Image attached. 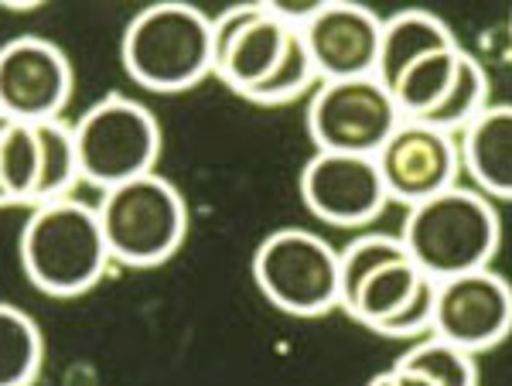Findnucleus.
<instances>
[{"label":"nucleus","mask_w":512,"mask_h":386,"mask_svg":"<svg viewBox=\"0 0 512 386\" xmlns=\"http://www.w3.org/2000/svg\"><path fill=\"white\" fill-rule=\"evenodd\" d=\"M396 240L414 267L431 281L485 270L502 243V223L492 199L454 185L434 199L410 205Z\"/></svg>","instance_id":"f257e3e1"},{"label":"nucleus","mask_w":512,"mask_h":386,"mask_svg":"<svg viewBox=\"0 0 512 386\" xmlns=\"http://www.w3.org/2000/svg\"><path fill=\"white\" fill-rule=\"evenodd\" d=\"M18 250L24 277L48 298H79L103 281L106 267L113 264L96 205L72 195L31 209Z\"/></svg>","instance_id":"f03ea898"},{"label":"nucleus","mask_w":512,"mask_h":386,"mask_svg":"<svg viewBox=\"0 0 512 386\" xmlns=\"http://www.w3.org/2000/svg\"><path fill=\"white\" fill-rule=\"evenodd\" d=\"M123 69L151 93H185L212 76V18L168 0L151 4L123 31Z\"/></svg>","instance_id":"7ed1b4c3"},{"label":"nucleus","mask_w":512,"mask_h":386,"mask_svg":"<svg viewBox=\"0 0 512 386\" xmlns=\"http://www.w3.org/2000/svg\"><path fill=\"white\" fill-rule=\"evenodd\" d=\"M96 216L110 260L137 270L171 260L188 233L185 199L158 171L106 188Z\"/></svg>","instance_id":"20e7f679"},{"label":"nucleus","mask_w":512,"mask_h":386,"mask_svg":"<svg viewBox=\"0 0 512 386\" xmlns=\"http://www.w3.org/2000/svg\"><path fill=\"white\" fill-rule=\"evenodd\" d=\"M79 158V182L99 188H117L144 178L158 168L161 127L144 103L127 96H106L89 106L72 127Z\"/></svg>","instance_id":"39448f33"},{"label":"nucleus","mask_w":512,"mask_h":386,"mask_svg":"<svg viewBox=\"0 0 512 386\" xmlns=\"http://www.w3.org/2000/svg\"><path fill=\"white\" fill-rule=\"evenodd\" d=\"M253 277L277 311L318 318L338 308V250L311 229H277L256 246Z\"/></svg>","instance_id":"423d86ee"},{"label":"nucleus","mask_w":512,"mask_h":386,"mask_svg":"<svg viewBox=\"0 0 512 386\" xmlns=\"http://www.w3.org/2000/svg\"><path fill=\"white\" fill-rule=\"evenodd\" d=\"M424 281L396 236H359L338 253V308L369 332L400 315Z\"/></svg>","instance_id":"0eeeda50"},{"label":"nucleus","mask_w":512,"mask_h":386,"mask_svg":"<svg viewBox=\"0 0 512 386\" xmlns=\"http://www.w3.org/2000/svg\"><path fill=\"white\" fill-rule=\"evenodd\" d=\"M390 89L376 76L321 82L308 103V134L318 151L332 154H373L400 127Z\"/></svg>","instance_id":"6e6552de"},{"label":"nucleus","mask_w":512,"mask_h":386,"mask_svg":"<svg viewBox=\"0 0 512 386\" xmlns=\"http://www.w3.org/2000/svg\"><path fill=\"white\" fill-rule=\"evenodd\" d=\"M512 328V291L495 270L448 277L434 287V328L441 342L465 349L468 356L499 346Z\"/></svg>","instance_id":"1a4fd4ad"},{"label":"nucleus","mask_w":512,"mask_h":386,"mask_svg":"<svg viewBox=\"0 0 512 386\" xmlns=\"http://www.w3.org/2000/svg\"><path fill=\"white\" fill-rule=\"evenodd\" d=\"M373 161L383 178L386 199L407 205V209L448 192L458 185L461 175L454 134H444V130L417 120H400V127L373 154Z\"/></svg>","instance_id":"9d476101"},{"label":"nucleus","mask_w":512,"mask_h":386,"mask_svg":"<svg viewBox=\"0 0 512 386\" xmlns=\"http://www.w3.org/2000/svg\"><path fill=\"white\" fill-rule=\"evenodd\" d=\"M72 100V65L45 38H14L0 45V113L18 123L62 120Z\"/></svg>","instance_id":"9b49d317"},{"label":"nucleus","mask_w":512,"mask_h":386,"mask_svg":"<svg viewBox=\"0 0 512 386\" xmlns=\"http://www.w3.org/2000/svg\"><path fill=\"white\" fill-rule=\"evenodd\" d=\"M301 202L332 226H366L386 209V188L373 158L318 151L301 171Z\"/></svg>","instance_id":"f8f14e48"},{"label":"nucleus","mask_w":512,"mask_h":386,"mask_svg":"<svg viewBox=\"0 0 512 386\" xmlns=\"http://www.w3.org/2000/svg\"><path fill=\"white\" fill-rule=\"evenodd\" d=\"M318 82L376 76L383 21L352 0H325L315 18L297 28Z\"/></svg>","instance_id":"ddd939ff"},{"label":"nucleus","mask_w":512,"mask_h":386,"mask_svg":"<svg viewBox=\"0 0 512 386\" xmlns=\"http://www.w3.org/2000/svg\"><path fill=\"white\" fill-rule=\"evenodd\" d=\"M458 141L461 171L478 185L485 199H509L512 195V110L506 103H489L465 130L454 134Z\"/></svg>","instance_id":"4468645a"},{"label":"nucleus","mask_w":512,"mask_h":386,"mask_svg":"<svg viewBox=\"0 0 512 386\" xmlns=\"http://www.w3.org/2000/svg\"><path fill=\"white\" fill-rule=\"evenodd\" d=\"M291 35H294L291 24L277 21L274 14L267 11V4H263V11L239 31L233 45L226 48V55L216 62L212 76H216L222 86L233 89L236 96H246L277 69V62L284 59V52H287Z\"/></svg>","instance_id":"2eb2a0df"},{"label":"nucleus","mask_w":512,"mask_h":386,"mask_svg":"<svg viewBox=\"0 0 512 386\" xmlns=\"http://www.w3.org/2000/svg\"><path fill=\"white\" fill-rule=\"evenodd\" d=\"M451 28L441 18L427 11H403L393 14L390 21H383V35H379V59H376V79L383 86L400 76L407 65H414L417 59L431 52H444L454 48Z\"/></svg>","instance_id":"dca6fc26"},{"label":"nucleus","mask_w":512,"mask_h":386,"mask_svg":"<svg viewBox=\"0 0 512 386\" xmlns=\"http://www.w3.org/2000/svg\"><path fill=\"white\" fill-rule=\"evenodd\" d=\"M461 52H465V48L454 45V48H444V52L424 55V59L407 65V69L386 86L403 120H424L441 106V100L448 96V89L454 82V72H458Z\"/></svg>","instance_id":"f3484780"},{"label":"nucleus","mask_w":512,"mask_h":386,"mask_svg":"<svg viewBox=\"0 0 512 386\" xmlns=\"http://www.w3.org/2000/svg\"><path fill=\"white\" fill-rule=\"evenodd\" d=\"M45 339L28 311L0 301V386H31L41 373Z\"/></svg>","instance_id":"a211bd4d"},{"label":"nucleus","mask_w":512,"mask_h":386,"mask_svg":"<svg viewBox=\"0 0 512 386\" xmlns=\"http://www.w3.org/2000/svg\"><path fill=\"white\" fill-rule=\"evenodd\" d=\"M38 134V151H41V171H38V188H35V205L69 199L72 188L79 185V158H76V141H72V127L62 120L35 123Z\"/></svg>","instance_id":"6ab92c4d"},{"label":"nucleus","mask_w":512,"mask_h":386,"mask_svg":"<svg viewBox=\"0 0 512 386\" xmlns=\"http://www.w3.org/2000/svg\"><path fill=\"white\" fill-rule=\"evenodd\" d=\"M41 151L35 123L11 120L0 134V195L4 205H31L38 188Z\"/></svg>","instance_id":"aec40b11"},{"label":"nucleus","mask_w":512,"mask_h":386,"mask_svg":"<svg viewBox=\"0 0 512 386\" xmlns=\"http://www.w3.org/2000/svg\"><path fill=\"white\" fill-rule=\"evenodd\" d=\"M485 106H489V76H485L482 62H478L475 55L461 52L458 72H454L448 96H444L431 117H424L417 123H427V127L444 130V134H458V130H465L468 123L485 110Z\"/></svg>","instance_id":"412c9836"},{"label":"nucleus","mask_w":512,"mask_h":386,"mask_svg":"<svg viewBox=\"0 0 512 386\" xmlns=\"http://www.w3.org/2000/svg\"><path fill=\"white\" fill-rule=\"evenodd\" d=\"M396 366L414 369V373L427 376L434 386H478L475 356H468L465 349L451 346V342L434 339V335H427L417 346H410L396 359Z\"/></svg>","instance_id":"4be33fe9"},{"label":"nucleus","mask_w":512,"mask_h":386,"mask_svg":"<svg viewBox=\"0 0 512 386\" xmlns=\"http://www.w3.org/2000/svg\"><path fill=\"white\" fill-rule=\"evenodd\" d=\"M311 82H318L315 65H311L308 48H304V41L294 28L291 41H287V52H284V59L277 62V69L270 72V76L263 79L256 89H250L243 100L256 103V106H284V103L297 100Z\"/></svg>","instance_id":"5701e85b"},{"label":"nucleus","mask_w":512,"mask_h":386,"mask_svg":"<svg viewBox=\"0 0 512 386\" xmlns=\"http://www.w3.org/2000/svg\"><path fill=\"white\" fill-rule=\"evenodd\" d=\"M434 287L437 281L427 277V281L417 287L414 298L407 301V308L379 328V335H386V339H427L434 328Z\"/></svg>","instance_id":"b1692460"},{"label":"nucleus","mask_w":512,"mask_h":386,"mask_svg":"<svg viewBox=\"0 0 512 386\" xmlns=\"http://www.w3.org/2000/svg\"><path fill=\"white\" fill-rule=\"evenodd\" d=\"M386 376H390V386H434L427 376L414 373V369H403V366L386 369Z\"/></svg>","instance_id":"393cba45"},{"label":"nucleus","mask_w":512,"mask_h":386,"mask_svg":"<svg viewBox=\"0 0 512 386\" xmlns=\"http://www.w3.org/2000/svg\"><path fill=\"white\" fill-rule=\"evenodd\" d=\"M369 386H390V376L379 373V376H373V380H369Z\"/></svg>","instance_id":"a878e982"},{"label":"nucleus","mask_w":512,"mask_h":386,"mask_svg":"<svg viewBox=\"0 0 512 386\" xmlns=\"http://www.w3.org/2000/svg\"><path fill=\"white\" fill-rule=\"evenodd\" d=\"M7 123H11V120H7L4 113H0V134H4V127H7ZM0 205H4V195H0Z\"/></svg>","instance_id":"bb28decb"}]
</instances>
